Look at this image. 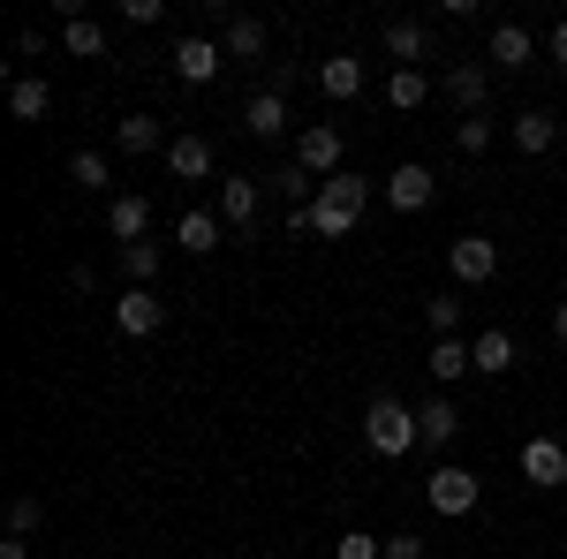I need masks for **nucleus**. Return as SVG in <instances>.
I'll list each match as a JSON object with an SVG mask.
<instances>
[{"label":"nucleus","mask_w":567,"mask_h":559,"mask_svg":"<svg viewBox=\"0 0 567 559\" xmlns=\"http://www.w3.org/2000/svg\"><path fill=\"white\" fill-rule=\"evenodd\" d=\"M363 213H371V182L349 167V174H333V182H318V205H310V235H326V242H349Z\"/></svg>","instance_id":"nucleus-1"},{"label":"nucleus","mask_w":567,"mask_h":559,"mask_svg":"<svg viewBox=\"0 0 567 559\" xmlns=\"http://www.w3.org/2000/svg\"><path fill=\"white\" fill-rule=\"evenodd\" d=\"M363 446H371V454H386V462H401L409 446H424L416 408H409V401H393V393H379V401L363 408Z\"/></svg>","instance_id":"nucleus-2"},{"label":"nucleus","mask_w":567,"mask_h":559,"mask_svg":"<svg viewBox=\"0 0 567 559\" xmlns=\"http://www.w3.org/2000/svg\"><path fill=\"white\" fill-rule=\"evenodd\" d=\"M296 167H303V174H318V182L349 174V136L333 130V122H310V130L296 136Z\"/></svg>","instance_id":"nucleus-3"},{"label":"nucleus","mask_w":567,"mask_h":559,"mask_svg":"<svg viewBox=\"0 0 567 559\" xmlns=\"http://www.w3.org/2000/svg\"><path fill=\"white\" fill-rule=\"evenodd\" d=\"M446 272H454V288L499 280V242H492V235H454V242H446Z\"/></svg>","instance_id":"nucleus-4"},{"label":"nucleus","mask_w":567,"mask_h":559,"mask_svg":"<svg viewBox=\"0 0 567 559\" xmlns=\"http://www.w3.org/2000/svg\"><path fill=\"white\" fill-rule=\"evenodd\" d=\"M424 499H432V515H477L484 484H477V469H462V462H439L432 484H424Z\"/></svg>","instance_id":"nucleus-5"},{"label":"nucleus","mask_w":567,"mask_h":559,"mask_svg":"<svg viewBox=\"0 0 567 559\" xmlns=\"http://www.w3.org/2000/svg\"><path fill=\"white\" fill-rule=\"evenodd\" d=\"M379 197H386L393 213L409 219V213H424V205L439 197V174H432V167H416V159H401V167H393L386 182H379Z\"/></svg>","instance_id":"nucleus-6"},{"label":"nucleus","mask_w":567,"mask_h":559,"mask_svg":"<svg viewBox=\"0 0 567 559\" xmlns=\"http://www.w3.org/2000/svg\"><path fill=\"white\" fill-rule=\"evenodd\" d=\"M515 469H523L529 491H560V484H567V446H560V438H523Z\"/></svg>","instance_id":"nucleus-7"},{"label":"nucleus","mask_w":567,"mask_h":559,"mask_svg":"<svg viewBox=\"0 0 567 559\" xmlns=\"http://www.w3.org/2000/svg\"><path fill=\"white\" fill-rule=\"evenodd\" d=\"M114 325H122L130 341H152V333L167 325V302L152 296V288H122V296H114Z\"/></svg>","instance_id":"nucleus-8"},{"label":"nucleus","mask_w":567,"mask_h":559,"mask_svg":"<svg viewBox=\"0 0 567 559\" xmlns=\"http://www.w3.org/2000/svg\"><path fill=\"white\" fill-rule=\"evenodd\" d=\"M507 144H515L523 159H545V152L560 144V114H553V106H523V114L507 122Z\"/></svg>","instance_id":"nucleus-9"},{"label":"nucleus","mask_w":567,"mask_h":559,"mask_svg":"<svg viewBox=\"0 0 567 559\" xmlns=\"http://www.w3.org/2000/svg\"><path fill=\"white\" fill-rule=\"evenodd\" d=\"M219 227H235V235H250V227H258V213H265V197H258V182H243V174H227V182H219Z\"/></svg>","instance_id":"nucleus-10"},{"label":"nucleus","mask_w":567,"mask_h":559,"mask_svg":"<svg viewBox=\"0 0 567 559\" xmlns=\"http://www.w3.org/2000/svg\"><path fill=\"white\" fill-rule=\"evenodd\" d=\"M243 130L258 136V144H280L288 136V91H250V106H243Z\"/></svg>","instance_id":"nucleus-11"},{"label":"nucleus","mask_w":567,"mask_h":559,"mask_svg":"<svg viewBox=\"0 0 567 559\" xmlns=\"http://www.w3.org/2000/svg\"><path fill=\"white\" fill-rule=\"evenodd\" d=\"M106 235L130 250V242H152V205L136 197V189H122V197H106Z\"/></svg>","instance_id":"nucleus-12"},{"label":"nucleus","mask_w":567,"mask_h":559,"mask_svg":"<svg viewBox=\"0 0 567 559\" xmlns=\"http://www.w3.org/2000/svg\"><path fill=\"white\" fill-rule=\"evenodd\" d=\"M379 39H386L393 69H416V61H432V23H416V15H393Z\"/></svg>","instance_id":"nucleus-13"},{"label":"nucleus","mask_w":567,"mask_h":559,"mask_svg":"<svg viewBox=\"0 0 567 559\" xmlns=\"http://www.w3.org/2000/svg\"><path fill=\"white\" fill-rule=\"evenodd\" d=\"M219 69H227L219 39H175V76H182V84H213Z\"/></svg>","instance_id":"nucleus-14"},{"label":"nucleus","mask_w":567,"mask_h":559,"mask_svg":"<svg viewBox=\"0 0 567 559\" xmlns=\"http://www.w3.org/2000/svg\"><path fill=\"white\" fill-rule=\"evenodd\" d=\"M114 144H122L130 159H152V152H167L175 136L159 130V114H122V122H114Z\"/></svg>","instance_id":"nucleus-15"},{"label":"nucleus","mask_w":567,"mask_h":559,"mask_svg":"<svg viewBox=\"0 0 567 559\" xmlns=\"http://www.w3.org/2000/svg\"><path fill=\"white\" fill-rule=\"evenodd\" d=\"M439 84H446V99H454L462 114H484V99H492V76H484L477 61H454V69L439 76Z\"/></svg>","instance_id":"nucleus-16"},{"label":"nucleus","mask_w":567,"mask_h":559,"mask_svg":"<svg viewBox=\"0 0 567 559\" xmlns=\"http://www.w3.org/2000/svg\"><path fill=\"white\" fill-rule=\"evenodd\" d=\"M470 363H477V379H499V371H515V333H507V325H484L477 341H470Z\"/></svg>","instance_id":"nucleus-17"},{"label":"nucleus","mask_w":567,"mask_h":559,"mask_svg":"<svg viewBox=\"0 0 567 559\" xmlns=\"http://www.w3.org/2000/svg\"><path fill=\"white\" fill-rule=\"evenodd\" d=\"M416 431H424V446H454V438H462V408H454V401H446V393H432V401H424V408H416Z\"/></svg>","instance_id":"nucleus-18"},{"label":"nucleus","mask_w":567,"mask_h":559,"mask_svg":"<svg viewBox=\"0 0 567 559\" xmlns=\"http://www.w3.org/2000/svg\"><path fill=\"white\" fill-rule=\"evenodd\" d=\"M167 174L175 182H213V144L205 136H175L167 144Z\"/></svg>","instance_id":"nucleus-19"},{"label":"nucleus","mask_w":567,"mask_h":559,"mask_svg":"<svg viewBox=\"0 0 567 559\" xmlns=\"http://www.w3.org/2000/svg\"><path fill=\"white\" fill-rule=\"evenodd\" d=\"M219 235H227V227H219V213H182L175 219V250H189V258H213Z\"/></svg>","instance_id":"nucleus-20"},{"label":"nucleus","mask_w":567,"mask_h":559,"mask_svg":"<svg viewBox=\"0 0 567 559\" xmlns=\"http://www.w3.org/2000/svg\"><path fill=\"white\" fill-rule=\"evenodd\" d=\"M265 39H272V31H265V15H227V39H219V53H227V61H258Z\"/></svg>","instance_id":"nucleus-21"},{"label":"nucleus","mask_w":567,"mask_h":559,"mask_svg":"<svg viewBox=\"0 0 567 559\" xmlns=\"http://www.w3.org/2000/svg\"><path fill=\"white\" fill-rule=\"evenodd\" d=\"M492 61H499V69H529V61H537L529 23H492Z\"/></svg>","instance_id":"nucleus-22"},{"label":"nucleus","mask_w":567,"mask_h":559,"mask_svg":"<svg viewBox=\"0 0 567 559\" xmlns=\"http://www.w3.org/2000/svg\"><path fill=\"white\" fill-rule=\"evenodd\" d=\"M318 91H326V99H363V61H355V53L318 61Z\"/></svg>","instance_id":"nucleus-23"},{"label":"nucleus","mask_w":567,"mask_h":559,"mask_svg":"<svg viewBox=\"0 0 567 559\" xmlns=\"http://www.w3.org/2000/svg\"><path fill=\"white\" fill-rule=\"evenodd\" d=\"M8 114H16V122H45V114H53V84H45V76H16V84H8Z\"/></svg>","instance_id":"nucleus-24"},{"label":"nucleus","mask_w":567,"mask_h":559,"mask_svg":"<svg viewBox=\"0 0 567 559\" xmlns=\"http://www.w3.org/2000/svg\"><path fill=\"white\" fill-rule=\"evenodd\" d=\"M424 325H432V341H462V288H432L424 296Z\"/></svg>","instance_id":"nucleus-25"},{"label":"nucleus","mask_w":567,"mask_h":559,"mask_svg":"<svg viewBox=\"0 0 567 559\" xmlns=\"http://www.w3.org/2000/svg\"><path fill=\"white\" fill-rule=\"evenodd\" d=\"M265 182H272V189L288 197V213H303V205H318V174H303L296 159H280V167L265 174Z\"/></svg>","instance_id":"nucleus-26"},{"label":"nucleus","mask_w":567,"mask_h":559,"mask_svg":"<svg viewBox=\"0 0 567 559\" xmlns=\"http://www.w3.org/2000/svg\"><path fill=\"white\" fill-rule=\"evenodd\" d=\"M424 371H432L439 386L470 379V371H477V363H470V341H432V363H424Z\"/></svg>","instance_id":"nucleus-27"},{"label":"nucleus","mask_w":567,"mask_h":559,"mask_svg":"<svg viewBox=\"0 0 567 559\" xmlns=\"http://www.w3.org/2000/svg\"><path fill=\"white\" fill-rule=\"evenodd\" d=\"M386 99L401 106V114H416V106L432 99V76H424V69H393V76H386Z\"/></svg>","instance_id":"nucleus-28"},{"label":"nucleus","mask_w":567,"mask_h":559,"mask_svg":"<svg viewBox=\"0 0 567 559\" xmlns=\"http://www.w3.org/2000/svg\"><path fill=\"white\" fill-rule=\"evenodd\" d=\"M61 39H69V53H76V61H99V53H106V23L69 15V23H61Z\"/></svg>","instance_id":"nucleus-29"},{"label":"nucleus","mask_w":567,"mask_h":559,"mask_svg":"<svg viewBox=\"0 0 567 559\" xmlns=\"http://www.w3.org/2000/svg\"><path fill=\"white\" fill-rule=\"evenodd\" d=\"M159 265H167V250H159V242H130V250H122L130 288H152V280H159Z\"/></svg>","instance_id":"nucleus-30"},{"label":"nucleus","mask_w":567,"mask_h":559,"mask_svg":"<svg viewBox=\"0 0 567 559\" xmlns=\"http://www.w3.org/2000/svg\"><path fill=\"white\" fill-rule=\"evenodd\" d=\"M454 152H462V159H484V152H492V122H484V114H462V122H454Z\"/></svg>","instance_id":"nucleus-31"},{"label":"nucleus","mask_w":567,"mask_h":559,"mask_svg":"<svg viewBox=\"0 0 567 559\" xmlns=\"http://www.w3.org/2000/svg\"><path fill=\"white\" fill-rule=\"evenodd\" d=\"M69 182L91 189V197H106V152H76V159H69Z\"/></svg>","instance_id":"nucleus-32"},{"label":"nucleus","mask_w":567,"mask_h":559,"mask_svg":"<svg viewBox=\"0 0 567 559\" xmlns=\"http://www.w3.org/2000/svg\"><path fill=\"white\" fill-rule=\"evenodd\" d=\"M39 521H45V499H31V491H23V499H8V537H31Z\"/></svg>","instance_id":"nucleus-33"},{"label":"nucleus","mask_w":567,"mask_h":559,"mask_svg":"<svg viewBox=\"0 0 567 559\" xmlns=\"http://www.w3.org/2000/svg\"><path fill=\"white\" fill-rule=\"evenodd\" d=\"M386 552V537H371V529H349L341 545H333V559H379Z\"/></svg>","instance_id":"nucleus-34"},{"label":"nucleus","mask_w":567,"mask_h":559,"mask_svg":"<svg viewBox=\"0 0 567 559\" xmlns=\"http://www.w3.org/2000/svg\"><path fill=\"white\" fill-rule=\"evenodd\" d=\"M379 559H424V537H416V529H393Z\"/></svg>","instance_id":"nucleus-35"},{"label":"nucleus","mask_w":567,"mask_h":559,"mask_svg":"<svg viewBox=\"0 0 567 559\" xmlns=\"http://www.w3.org/2000/svg\"><path fill=\"white\" fill-rule=\"evenodd\" d=\"M545 53H553V69H567V15L553 23V39H545Z\"/></svg>","instance_id":"nucleus-36"},{"label":"nucleus","mask_w":567,"mask_h":559,"mask_svg":"<svg viewBox=\"0 0 567 559\" xmlns=\"http://www.w3.org/2000/svg\"><path fill=\"white\" fill-rule=\"evenodd\" d=\"M0 559H31V537H8V545H0Z\"/></svg>","instance_id":"nucleus-37"},{"label":"nucleus","mask_w":567,"mask_h":559,"mask_svg":"<svg viewBox=\"0 0 567 559\" xmlns=\"http://www.w3.org/2000/svg\"><path fill=\"white\" fill-rule=\"evenodd\" d=\"M553 341H567V296L553 302Z\"/></svg>","instance_id":"nucleus-38"}]
</instances>
